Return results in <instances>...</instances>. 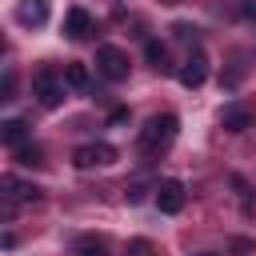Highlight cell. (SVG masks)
Returning a JSON list of instances; mask_svg holds the SVG:
<instances>
[{"mask_svg": "<svg viewBox=\"0 0 256 256\" xmlns=\"http://www.w3.org/2000/svg\"><path fill=\"white\" fill-rule=\"evenodd\" d=\"M176 128H180V120H176L172 112L148 116V124L140 128V148H144V152H164V148L176 140Z\"/></svg>", "mask_w": 256, "mask_h": 256, "instance_id": "6da1fadb", "label": "cell"}, {"mask_svg": "<svg viewBox=\"0 0 256 256\" xmlns=\"http://www.w3.org/2000/svg\"><path fill=\"white\" fill-rule=\"evenodd\" d=\"M96 68L104 80H128V52L116 44H100L96 48Z\"/></svg>", "mask_w": 256, "mask_h": 256, "instance_id": "7a4b0ae2", "label": "cell"}, {"mask_svg": "<svg viewBox=\"0 0 256 256\" xmlns=\"http://www.w3.org/2000/svg\"><path fill=\"white\" fill-rule=\"evenodd\" d=\"M32 92H36V100H40L44 108H60V100H64V84L56 80L52 68H40V72L32 76Z\"/></svg>", "mask_w": 256, "mask_h": 256, "instance_id": "3957f363", "label": "cell"}, {"mask_svg": "<svg viewBox=\"0 0 256 256\" xmlns=\"http://www.w3.org/2000/svg\"><path fill=\"white\" fill-rule=\"evenodd\" d=\"M112 160H116V148L104 144V140L80 144V148L72 152V164H76V168H104V164H112Z\"/></svg>", "mask_w": 256, "mask_h": 256, "instance_id": "277c9868", "label": "cell"}, {"mask_svg": "<svg viewBox=\"0 0 256 256\" xmlns=\"http://www.w3.org/2000/svg\"><path fill=\"white\" fill-rule=\"evenodd\" d=\"M184 200H188V192H184L180 180H160V188H156V208H160L164 216H176V212L184 208Z\"/></svg>", "mask_w": 256, "mask_h": 256, "instance_id": "5b68a950", "label": "cell"}, {"mask_svg": "<svg viewBox=\"0 0 256 256\" xmlns=\"http://www.w3.org/2000/svg\"><path fill=\"white\" fill-rule=\"evenodd\" d=\"M176 80H180L184 88H200V84L208 80V56H204V52H192V56H188V60L180 64Z\"/></svg>", "mask_w": 256, "mask_h": 256, "instance_id": "8992f818", "label": "cell"}, {"mask_svg": "<svg viewBox=\"0 0 256 256\" xmlns=\"http://www.w3.org/2000/svg\"><path fill=\"white\" fill-rule=\"evenodd\" d=\"M48 16H52L48 0H20L16 4V24H24V28H40V24H48Z\"/></svg>", "mask_w": 256, "mask_h": 256, "instance_id": "52a82bcc", "label": "cell"}, {"mask_svg": "<svg viewBox=\"0 0 256 256\" xmlns=\"http://www.w3.org/2000/svg\"><path fill=\"white\" fill-rule=\"evenodd\" d=\"M88 32H92V16L84 8H68L64 12V36L68 40H84Z\"/></svg>", "mask_w": 256, "mask_h": 256, "instance_id": "ba28073f", "label": "cell"}, {"mask_svg": "<svg viewBox=\"0 0 256 256\" xmlns=\"http://www.w3.org/2000/svg\"><path fill=\"white\" fill-rule=\"evenodd\" d=\"M220 124H224L228 132H248V128L256 124V116H252L248 108H240V104H228V108L220 112Z\"/></svg>", "mask_w": 256, "mask_h": 256, "instance_id": "9c48e42d", "label": "cell"}, {"mask_svg": "<svg viewBox=\"0 0 256 256\" xmlns=\"http://www.w3.org/2000/svg\"><path fill=\"white\" fill-rule=\"evenodd\" d=\"M0 184H4V196H8V200H20V204H36V200H40V188H36V184H24V180H16V176H4Z\"/></svg>", "mask_w": 256, "mask_h": 256, "instance_id": "30bf717a", "label": "cell"}, {"mask_svg": "<svg viewBox=\"0 0 256 256\" xmlns=\"http://www.w3.org/2000/svg\"><path fill=\"white\" fill-rule=\"evenodd\" d=\"M0 140H4L8 148H20V144L28 140V120H20V116L4 120V124H0Z\"/></svg>", "mask_w": 256, "mask_h": 256, "instance_id": "8fae6325", "label": "cell"}, {"mask_svg": "<svg viewBox=\"0 0 256 256\" xmlns=\"http://www.w3.org/2000/svg\"><path fill=\"white\" fill-rule=\"evenodd\" d=\"M64 84L76 88V92H84V88H88V68H84L80 60H68V64H64Z\"/></svg>", "mask_w": 256, "mask_h": 256, "instance_id": "7c38bea8", "label": "cell"}, {"mask_svg": "<svg viewBox=\"0 0 256 256\" xmlns=\"http://www.w3.org/2000/svg\"><path fill=\"white\" fill-rule=\"evenodd\" d=\"M144 60H148L152 68H160V72H168V48H164L160 40H148V44H144Z\"/></svg>", "mask_w": 256, "mask_h": 256, "instance_id": "4fadbf2b", "label": "cell"}, {"mask_svg": "<svg viewBox=\"0 0 256 256\" xmlns=\"http://www.w3.org/2000/svg\"><path fill=\"white\" fill-rule=\"evenodd\" d=\"M12 156H16V164H24V168H40V164H44V152H40L36 144H20V148H12Z\"/></svg>", "mask_w": 256, "mask_h": 256, "instance_id": "5bb4252c", "label": "cell"}, {"mask_svg": "<svg viewBox=\"0 0 256 256\" xmlns=\"http://www.w3.org/2000/svg\"><path fill=\"white\" fill-rule=\"evenodd\" d=\"M76 256H108V244L96 236H80L76 240Z\"/></svg>", "mask_w": 256, "mask_h": 256, "instance_id": "9a60e30c", "label": "cell"}, {"mask_svg": "<svg viewBox=\"0 0 256 256\" xmlns=\"http://www.w3.org/2000/svg\"><path fill=\"white\" fill-rule=\"evenodd\" d=\"M128 256H156V248L148 240H128Z\"/></svg>", "mask_w": 256, "mask_h": 256, "instance_id": "2e32d148", "label": "cell"}, {"mask_svg": "<svg viewBox=\"0 0 256 256\" xmlns=\"http://www.w3.org/2000/svg\"><path fill=\"white\" fill-rule=\"evenodd\" d=\"M172 36H176V40H192L196 28H192V24H172Z\"/></svg>", "mask_w": 256, "mask_h": 256, "instance_id": "e0dca14e", "label": "cell"}, {"mask_svg": "<svg viewBox=\"0 0 256 256\" xmlns=\"http://www.w3.org/2000/svg\"><path fill=\"white\" fill-rule=\"evenodd\" d=\"M12 88H16V76L4 72V84H0V100H12Z\"/></svg>", "mask_w": 256, "mask_h": 256, "instance_id": "ac0fdd59", "label": "cell"}, {"mask_svg": "<svg viewBox=\"0 0 256 256\" xmlns=\"http://www.w3.org/2000/svg\"><path fill=\"white\" fill-rule=\"evenodd\" d=\"M196 256H212V252H196Z\"/></svg>", "mask_w": 256, "mask_h": 256, "instance_id": "d6986e66", "label": "cell"}]
</instances>
